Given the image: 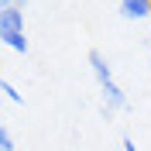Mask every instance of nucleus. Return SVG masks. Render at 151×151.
Listing matches in <instances>:
<instances>
[{
  "instance_id": "nucleus-1",
  "label": "nucleus",
  "mask_w": 151,
  "mask_h": 151,
  "mask_svg": "<svg viewBox=\"0 0 151 151\" xmlns=\"http://www.w3.org/2000/svg\"><path fill=\"white\" fill-rule=\"evenodd\" d=\"M89 65H93V76H96V83H100V89H103V110H120V106H127V96H124L120 86L113 83V72H110V65H106L103 52H89Z\"/></svg>"
},
{
  "instance_id": "nucleus-2",
  "label": "nucleus",
  "mask_w": 151,
  "mask_h": 151,
  "mask_svg": "<svg viewBox=\"0 0 151 151\" xmlns=\"http://www.w3.org/2000/svg\"><path fill=\"white\" fill-rule=\"evenodd\" d=\"M0 35H24V10L0 7Z\"/></svg>"
},
{
  "instance_id": "nucleus-3",
  "label": "nucleus",
  "mask_w": 151,
  "mask_h": 151,
  "mask_svg": "<svg viewBox=\"0 0 151 151\" xmlns=\"http://www.w3.org/2000/svg\"><path fill=\"white\" fill-rule=\"evenodd\" d=\"M120 14H124L127 21L151 17V0H120Z\"/></svg>"
},
{
  "instance_id": "nucleus-4",
  "label": "nucleus",
  "mask_w": 151,
  "mask_h": 151,
  "mask_svg": "<svg viewBox=\"0 0 151 151\" xmlns=\"http://www.w3.org/2000/svg\"><path fill=\"white\" fill-rule=\"evenodd\" d=\"M0 38H4L7 48H14V52H21V55L28 52V38H24V35H0Z\"/></svg>"
},
{
  "instance_id": "nucleus-5",
  "label": "nucleus",
  "mask_w": 151,
  "mask_h": 151,
  "mask_svg": "<svg viewBox=\"0 0 151 151\" xmlns=\"http://www.w3.org/2000/svg\"><path fill=\"white\" fill-rule=\"evenodd\" d=\"M0 151H14V137H10V131H7V127L0 131Z\"/></svg>"
},
{
  "instance_id": "nucleus-6",
  "label": "nucleus",
  "mask_w": 151,
  "mask_h": 151,
  "mask_svg": "<svg viewBox=\"0 0 151 151\" xmlns=\"http://www.w3.org/2000/svg\"><path fill=\"white\" fill-rule=\"evenodd\" d=\"M4 96H7L10 103H21V93H17V89H14L10 83H4Z\"/></svg>"
},
{
  "instance_id": "nucleus-7",
  "label": "nucleus",
  "mask_w": 151,
  "mask_h": 151,
  "mask_svg": "<svg viewBox=\"0 0 151 151\" xmlns=\"http://www.w3.org/2000/svg\"><path fill=\"white\" fill-rule=\"evenodd\" d=\"M24 4L28 0H0V7H21V10H24Z\"/></svg>"
},
{
  "instance_id": "nucleus-8",
  "label": "nucleus",
  "mask_w": 151,
  "mask_h": 151,
  "mask_svg": "<svg viewBox=\"0 0 151 151\" xmlns=\"http://www.w3.org/2000/svg\"><path fill=\"white\" fill-rule=\"evenodd\" d=\"M124 151H141V148L134 144V137H124Z\"/></svg>"
}]
</instances>
